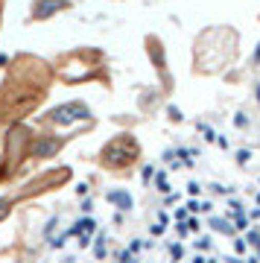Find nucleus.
Segmentation results:
<instances>
[{
    "instance_id": "1",
    "label": "nucleus",
    "mask_w": 260,
    "mask_h": 263,
    "mask_svg": "<svg viewBox=\"0 0 260 263\" xmlns=\"http://www.w3.org/2000/svg\"><path fill=\"white\" fill-rule=\"evenodd\" d=\"M44 120H50V123H62V126H67V123H76V120H88V108H85L82 103H73V105H59V108H50V111L44 114Z\"/></svg>"
},
{
    "instance_id": "2",
    "label": "nucleus",
    "mask_w": 260,
    "mask_h": 263,
    "mask_svg": "<svg viewBox=\"0 0 260 263\" xmlns=\"http://www.w3.org/2000/svg\"><path fill=\"white\" fill-rule=\"evenodd\" d=\"M67 6H70V0H32L29 18L32 21H47V18H53L56 12H65Z\"/></svg>"
},
{
    "instance_id": "3",
    "label": "nucleus",
    "mask_w": 260,
    "mask_h": 263,
    "mask_svg": "<svg viewBox=\"0 0 260 263\" xmlns=\"http://www.w3.org/2000/svg\"><path fill=\"white\" fill-rule=\"evenodd\" d=\"M9 208H12V202H9V199H0V219H3V216L9 214Z\"/></svg>"
},
{
    "instance_id": "4",
    "label": "nucleus",
    "mask_w": 260,
    "mask_h": 263,
    "mask_svg": "<svg viewBox=\"0 0 260 263\" xmlns=\"http://www.w3.org/2000/svg\"><path fill=\"white\" fill-rule=\"evenodd\" d=\"M0 15H3V0H0Z\"/></svg>"
}]
</instances>
